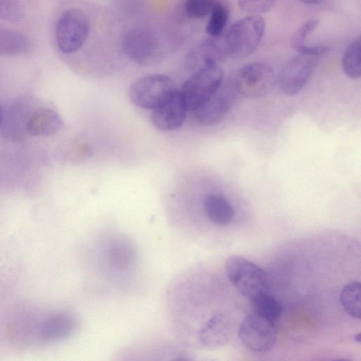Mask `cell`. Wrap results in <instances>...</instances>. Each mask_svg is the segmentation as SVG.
<instances>
[{
  "mask_svg": "<svg viewBox=\"0 0 361 361\" xmlns=\"http://www.w3.org/2000/svg\"><path fill=\"white\" fill-rule=\"evenodd\" d=\"M96 255L99 267L110 279L130 276L137 264L135 245L123 235L107 236L99 243Z\"/></svg>",
  "mask_w": 361,
  "mask_h": 361,
  "instance_id": "cell-1",
  "label": "cell"
},
{
  "mask_svg": "<svg viewBox=\"0 0 361 361\" xmlns=\"http://www.w3.org/2000/svg\"><path fill=\"white\" fill-rule=\"evenodd\" d=\"M264 30V20L259 15L252 14L235 22L224 38L226 57L239 60L252 54L260 44Z\"/></svg>",
  "mask_w": 361,
  "mask_h": 361,
  "instance_id": "cell-2",
  "label": "cell"
},
{
  "mask_svg": "<svg viewBox=\"0 0 361 361\" xmlns=\"http://www.w3.org/2000/svg\"><path fill=\"white\" fill-rule=\"evenodd\" d=\"M225 272L235 288L250 300L269 293L267 273L258 265L241 256L228 257L225 264Z\"/></svg>",
  "mask_w": 361,
  "mask_h": 361,
  "instance_id": "cell-3",
  "label": "cell"
},
{
  "mask_svg": "<svg viewBox=\"0 0 361 361\" xmlns=\"http://www.w3.org/2000/svg\"><path fill=\"white\" fill-rule=\"evenodd\" d=\"M173 80L164 74H150L135 80L129 97L137 106L154 110L168 102L177 92Z\"/></svg>",
  "mask_w": 361,
  "mask_h": 361,
  "instance_id": "cell-4",
  "label": "cell"
},
{
  "mask_svg": "<svg viewBox=\"0 0 361 361\" xmlns=\"http://www.w3.org/2000/svg\"><path fill=\"white\" fill-rule=\"evenodd\" d=\"M224 72L218 64L202 66L195 71L179 90L188 111H192L221 87Z\"/></svg>",
  "mask_w": 361,
  "mask_h": 361,
  "instance_id": "cell-5",
  "label": "cell"
},
{
  "mask_svg": "<svg viewBox=\"0 0 361 361\" xmlns=\"http://www.w3.org/2000/svg\"><path fill=\"white\" fill-rule=\"evenodd\" d=\"M90 30V21L83 11L77 8L64 11L56 26V41L59 49L65 54L78 51L86 42Z\"/></svg>",
  "mask_w": 361,
  "mask_h": 361,
  "instance_id": "cell-6",
  "label": "cell"
},
{
  "mask_svg": "<svg viewBox=\"0 0 361 361\" xmlns=\"http://www.w3.org/2000/svg\"><path fill=\"white\" fill-rule=\"evenodd\" d=\"M276 85L272 68L260 62L247 63L237 72L233 85L236 91L247 98H259L269 94Z\"/></svg>",
  "mask_w": 361,
  "mask_h": 361,
  "instance_id": "cell-7",
  "label": "cell"
},
{
  "mask_svg": "<svg viewBox=\"0 0 361 361\" xmlns=\"http://www.w3.org/2000/svg\"><path fill=\"white\" fill-rule=\"evenodd\" d=\"M238 336L248 350L258 353H266L271 350L276 343V322L252 312L242 320Z\"/></svg>",
  "mask_w": 361,
  "mask_h": 361,
  "instance_id": "cell-8",
  "label": "cell"
},
{
  "mask_svg": "<svg viewBox=\"0 0 361 361\" xmlns=\"http://www.w3.org/2000/svg\"><path fill=\"white\" fill-rule=\"evenodd\" d=\"M319 57L299 54L288 61L280 71L278 78L281 91L287 96L299 93L314 72Z\"/></svg>",
  "mask_w": 361,
  "mask_h": 361,
  "instance_id": "cell-9",
  "label": "cell"
},
{
  "mask_svg": "<svg viewBox=\"0 0 361 361\" xmlns=\"http://www.w3.org/2000/svg\"><path fill=\"white\" fill-rule=\"evenodd\" d=\"M123 47L126 55L142 65L152 64L161 59L158 37L152 30L144 27L130 30L124 37Z\"/></svg>",
  "mask_w": 361,
  "mask_h": 361,
  "instance_id": "cell-10",
  "label": "cell"
},
{
  "mask_svg": "<svg viewBox=\"0 0 361 361\" xmlns=\"http://www.w3.org/2000/svg\"><path fill=\"white\" fill-rule=\"evenodd\" d=\"M188 111L182 95L178 90L168 102L153 110L152 123L159 130H175L181 127Z\"/></svg>",
  "mask_w": 361,
  "mask_h": 361,
  "instance_id": "cell-11",
  "label": "cell"
},
{
  "mask_svg": "<svg viewBox=\"0 0 361 361\" xmlns=\"http://www.w3.org/2000/svg\"><path fill=\"white\" fill-rule=\"evenodd\" d=\"M63 126L60 115L53 109L41 108L33 112L27 118L25 129L35 137H49L59 132Z\"/></svg>",
  "mask_w": 361,
  "mask_h": 361,
  "instance_id": "cell-12",
  "label": "cell"
},
{
  "mask_svg": "<svg viewBox=\"0 0 361 361\" xmlns=\"http://www.w3.org/2000/svg\"><path fill=\"white\" fill-rule=\"evenodd\" d=\"M230 324L222 314H216L209 318L197 331L195 338L199 343L209 348H216L225 345L230 336Z\"/></svg>",
  "mask_w": 361,
  "mask_h": 361,
  "instance_id": "cell-13",
  "label": "cell"
},
{
  "mask_svg": "<svg viewBox=\"0 0 361 361\" xmlns=\"http://www.w3.org/2000/svg\"><path fill=\"white\" fill-rule=\"evenodd\" d=\"M75 316L68 312H58L47 318L40 326V334L46 341H59L70 336L77 328Z\"/></svg>",
  "mask_w": 361,
  "mask_h": 361,
  "instance_id": "cell-14",
  "label": "cell"
},
{
  "mask_svg": "<svg viewBox=\"0 0 361 361\" xmlns=\"http://www.w3.org/2000/svg\"><path fill=\"white\" fill-rule=\"evenodd\" d=\"M230 109V103L226 96L218 91L207 102L192 111L197 123L204 126H211L221 122Z\"/></svg>",
  "mask_w": 361,
  "mask_h": 361,
  "instance_id": "cell-15",
  "label": "cell"
},
{
  "mask_svg": "<svg viewBox=\"0 0 361 361\" xmlns=\"http://www.w3.org/2000/svg\"><path fill=\"white\" fill-rule=\"evenodd\" d=\"M211 37L197 44L189 55V61L196 70L208 65L218 64L226 57L224 39Z\"/></svg>",
  "mask_w": 361,
  "mask_h": 361,
  "instance_id": "cell-16",
  "label": "cell"
},
{
  "mask_svg": "<svg viewBox=\"0 0 361 361\" xmlns=\"http://www.w3.org/2000/svg\"><path fill=\"white\" fill-rule=\"evenodd\" d=\"M205 216L217 226H226L233 220L235 212L228 200L219 194H208L202 201Z\"/></svg>",
  "mask_w": 361,
  "mask_h": 361,
  "instance_id": "cell-17",
  "label": "cell"
},
{
  "mask_svg": "<svg viewBox=\"0 0 361 361\" xmlns=\"http://www.w3.org/2000/svg\"><path fill=\"white\" fill-rule=\"evenodd\" d=\"M31 42L23 33L8 28H0V56H15L29 51Z\"/></svg>",
  "mask_w": 361,
  "mask_h": 361,
  "instance_id": "cell-18",
  "label": "cell"
},
{
  "mask_svg": "<svg viewBox=\"0 0 361 361\" xmlns=\"http://www.w3.org/2000/svg\"><path fill=\"white\" fill-rule=\"evenodd\" d=\"M342 68L350 78L358 79L361 75V42L356 37L346 48L342 58Z\"/></svg>",
  "mask_w": 361,
  "mask_h": 361,
  "instance_id": "cell-19",
  "label": "cell"
},
{
  "mask_svg": "<svg viewBox=\"0 0 361 361\" xmlns=\"http://www.w3.org/2000/svg\"><path fill=\"white\" fill-rule=\"evenodd\" d=\"M253 313L276 322L282 313L281 304L269 293L262 294L251 300Z\"/></svg>",
  "mask_w": 361,
  "mask_h": 361,
  "instance_id": "cell-20",
  "label": "cell"
},
{
  "mask_svg": "<svg viewBox=\"0 0 361 361\" xmlns=\"http://www.w3.org/2000/svg\"><path fill=\"white\" fill-rule=\"evenodd\" d=\"M360 283H349L341 290L340 300L345 312L355 319L360 318Z\"/></svg>",
  "mask_w": 361,
  "mask_h": 361,
  "instance_id": "cell-21",
  "label": "cell"
},
{
  "mask_svg": "<svg viewBox=\"0 0 361 361\" xmlns=\"http://www.w3.org/2000/svg\"><path fill=\"white\" fill-rule=\"evenodd\" d=\"M209 15L206 32L211 37H219L222 35L228 20L229 10L221 3L217 2Z\"/></svg>",
  "mask_w": 361,
  "mask_h": 361,
  "instance_id": "cell-22",
  "label": "cell"
},
{
  "mask_svg": "<svg viewBox=\"0 0 361 361\" xmlns=\"http://www.w3.org/2000/svg\"><path fill=\"white\" fill-rule=\"evenodd\" d=\"M24 16V8L18 0H0V20L17 23Z\"/></svg>",
  "mask_w": 361,
  "mask_h": 361,
  "instance_id": "cell-23",
  "label": "cell"
},
{
  "mask_svg": "<svg viewBox=\"0 0 361 361\" xmlns=\"http://www.w3.org/2000/svg\"><path fill=\"white\" fill-rule=\"evenodd\" d=\"M217 0H186L185 11L189 18H202L209 15Z\"/></svg>",
  "mask_w": 361,
  "mask_h": 361,
  "instance_id": "cell-24",
  "label": "cell"
},
{
  "mask_svg": "<svg viewBox=\"0 0 361 361\" xmlns=\"http://www.w3.org/2000/svg\"><path fill=\"white\" fill-rule=\"evenodd\" d=\"M319 20L316 19L309 20L303 23L293 33L290 39V46L297 52L306 44L308 36L317 27Z\"/></svg>",
  "mask_w": 361,
  "mask_h": 361,
  "instance_id": "cell-25",
  "label": "cell"
},
{
  "mask_svg": "<svg viewBox=\"0 0 361 361\" xmlns=\"http://www.w3.org/2000/svg\"><path fill=\"white\" fill-rule=\"evenodd\" d=\"M242 11L251 14L269 11L274 5L276 0H238Z\"/></svg>",
  "mask_w": 361,
  "mask_h": 361,
  "instance_id": "cell-26",
  "label": "cell"
},
{
  "mask_svg": "<svg viewBox=\"0 0 361 361\" xmlns=\"http://www.w3.org/2000/svg\"><path fill=\"white\" fill-rule=\"evenodd\" d=\"M298 1H300V2L305 4L314 5V4H319L322 0H298Z\"/></svg>",
  "mask_w": 361,
  "mask_h": 361,
  "instance_id": "cell-27",
  "label": "cell"
},
{
  "mask_svg": "<svg viewBox=\"0 0 361 361\" xmlns=\"http://www.w3.org/2000/svg\"><path fill=\"white\" fill-rule=\"evenodd\" d=\"M4 120V111L1 106L0 105V126L1 125Z\"/></svg>",
  "mask_w": 361,
  "mask_h": 361,
  "instance_id": "cell-28",
  "label": "cell"
},
{
  "mask_svg": "<svg viewBox=\"0 0 361 361\" xmlns=\"http://www.w3.org/2000/svg\"><path fill=\"white\" fill-rule=\"evenodd\" d=\"M360 334L355 335V338H356V340L357 341H359V342L360 341Z\"/></svg>",
  "mask_w": 361,
  "mask_h": 361,
  "instance_id": "cell-29",
  "label": "cell"
}]
</instances>
